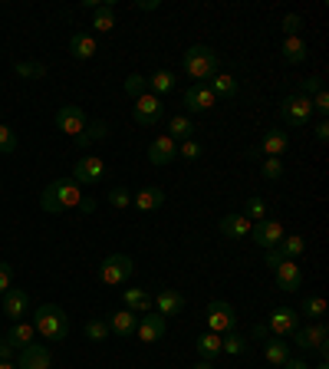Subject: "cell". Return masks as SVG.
Returning <instances> with one entry per match:
<instances>
[{
	"label": "cell",
	"mask_w": 329,
	"mask_h": 369,
	"mask_svg": "<svg viewBox=\"0 0 329 369\" xmlns=\"http://www.w3.org/2000/svg\"><path fill=\"white\" fill-rule=\"evenodd\" d=\"M280 369H310V366H306L303 359H293V356H290V359H286V363H284Z\"/></svg>",
	"instance_id": "cell-54"
},
{
	"label": "cell",
	"mask_w": 329,
	"mask_h": 369,
	"mask_svg": "<svg viewBox=\"0 0 329 369\" xmlns=\"http://www.w3.org/2000/svg\"><path fill=\"white\" fill-rule=\"evenodd\" d=\"M208 89L217 99H234V96H237V79L231 73H214L208 79Z\"/></svg>",
	"instance_id": "cell-28"
},
{
	"label": "cell",
	"mask_w": 329,
	"mask_h": 369,
	"mask_svg": "<svg viewBox=\"0 0 329 369\" xmlns=\"http://www.w3.org/2000/svg\"><path fill=\"white\" fill-rule=\"evenodd\" d=\"M109 333L112 337H132L135 333V326H138V313H132V310H116V313H109Z\"/></svg>",
	"instance_id": "cell-21"
},
{
	"label": "cell",
	"mask_w": 329,
	"mask_h": 369,
	"mask_svg": "<svg viewBox=\"0 0 329 369\" xmlns=\"http://www.w3.org/2000/svg\"><path fill=\"white\" fill-rule=\"evenodd\" d=\"M168 135H171L175 142L195 139V122H191L188 116H171V122H168Z\"/></svg>",
	"instance_id": "cell-35"
},
{
	"label": "cell",
	"mask_w": 329,
	"mask_h": 369,
	"mask_svg": "<svg viewBox=\"0 0 329 369\" xmlns=\"http://www.w3.org/2000/svg\"><path fill=\"white\" fill-rule=\"evenodd\" d=\"M299 317L297 310H290V307H273L267 317V330L273 333V337H293L299 330Z\"/></svg>",
	"instance_id": "cell-9"
},
{
	"label": "cell",
	"mask_w": 329,
	"mask_h": 369,
	"mask_svg": "<svg viewBox=\"0 0 329 369\" xmlns=\"http://www.w3.org/2000/svg\"><path fill=\"white\" fill-rule=\"evenodd\" d=\"M14 152H17V135H14V129L0 122V155H14Z\"/></svg>",
	"instance_id": "cell-45"
},
{
	"label": "cell",
	"mask_w": 329,
	"mask_h": 369,
	"mask_svg": "<svg viewBox=\"0 0 329 369\" xmlns=\"http://www.w3.org/2000/svg\"><path fill=\"white\" fill-rule=\"evenodd\" d=\"M175 79H178V76L171 73V70H158V73H151L145 83H149L151 96H158V99H162V96H168V92L175 89Z\"/></svg>",
	"instance_id": "cell-32"
},
{
	"label": "cell",
	"mask_w": 329,
	"mask_h": 369,
	"mask_svg": "<svg viewBox=\"0 0 329 369\" xmlns=\"http://www.w3.org/2000/svg\"><path fill=\"white\" fill-rule=\"evenodd\" d=\"M92 27H96V33H112L116 30V3H99L92 10Z\"/></svg>",
	"instance_id": "cell-31"
},
{
	"label": "cell",
	"mask_w": 329,
	"mask_h": 369,
	"mask_svg": "<svg viewBox=\"0 0 329 369\" xmlns=\"http://www.w3.org/2000/svg\"><path fill=\"white\" fill-rule=\"evenodd\" d=\"M280 57H284V63H290V66H297V63H306V57H310V43L303 40V37H284V43H280Z\"/></svg>",
	"instance_id": "cell-20"
},
{
	"label": "cell",
	"mask_w": 329,
	"mask_h": 369,
	"mask_svg": "<svg viewBox=\"0 0 329 369\" xmlns=\"http://www.w3.org/2000/svg\"><path fill=\"white\" fill-rule=\"evenodd\" d=\"M297 313L299 317H306V320H323V317H326V300H323L319 294H306Z\"/></svg>",
	"instance_id": "cell-34"
},
{
	"label": "cell",
	"mask_w": 329,
	"mask_h": 369,
	"mask_svg": "<svg viewBox=\"0 0 329 369\" xmlns=\"http://www.w3.org/2000/svg\"><path fill=\"white\" fill-rule=\"evenodd\" d=\"M264 359H267L270 366L280 369L290 359V343H284V337H267L264 340Z\"/></svg>",
	"instance_id": "cell-26"
},
{
	"label": "cell",
	"mask_w": 329,
	"mask_h": 369,
	"mask_svg": "<svg viewBox=\"0 0 329 369\" xmlns=\"http://www.w3.org/2000/svg\"><path fill=\"white\" fill-rule=\"evenodd\" d=\"M280 27H284V33H286V37H297V30L303 27V17H297V14H286V17H284V23H280Z\"/></svg>",
	"instance_id": "cell-49"
},
{
	"label": "cell",
	"mask_w": 329,
	"mask_h": 369,
	"mask_svg": "<svg viewBox=\"0 0 329 369\" xmlns=\"http://www.w3.org/2000/svg\"><path fill=\"white\" fill-rule=\"evenodd\" d=\"M132 119L138 122V126L151 129V126H158V122L164 119V103L158 99V96H151V92H142L132 106Z\"/></svg>",
	"instance_id": "cell-8"
},
{
	"label": "cell",
	"mask_w": 329,
	"mask_h": 369,
	"mask_svg": "<svg viewBox=\"0 0 329 369\" xmlns=\"http://www.w3.org/2000/svg\"><path fill=\"white\" fill-rule=\"evenodd\" d=\"M142 92H149V83H145V76H142V73L125 76V96H132V99H138Z\"/></svg>",
	"instance_id": "cell-44"
},
{
	"label": "cell",
	"mask_w": 329,
	"mask_h": 369,
	"mask_svg": "<svg viewBox=\"0 0 329 369\" xmlns=\"http://www.w3.org/2000/svg\"><path fill=\"white\" fill-rule=\"evenodd\" d=\"M30 323H33V330H36V337H43V340H50V343H63L70 337V317H66L63 307H56V303L36 307Z\"/></svg>",
	"instance_id": "cell-2"
},
{
	"label": "cell",
	"mask_w": 329,
	"mask_h": 369,
	"mask_svg": "<svg viewBox=\"0 0 329 369\" xmlns=\"http://www.w3.org/2000/svg\"><path fill=\"white\" fill-rule=\"evenodd\" d=\"M7 340L14 343V350H23V346H30V343L36 340V330H33L30 320H17V323L10 326V333H7Z\"/></svg>",
	"instance_id": "cell-30"
},
{
	"label": "cell",
	"mask_w": 329,
	"mask_h": 369,
	"mask_svg": "<svg viewBox=\"0 0 329 369\" xmlns=\"http://www.w3.org/2000/svg\"><path fill=\"white\" fill-rule=\"evenodd\" d=\"M155 7H158V0H142L138 3V10H155Z\"/></svg>",
	"instance_id": "cell-56"
},
{
	"label": "cell",
	"mask_w": 329,
	"mask_h": 369,
	"mask_svg": "<svg viewBox=\"0 0 329 369\" xmlns=\"http://www.w3.org/2000/svg\"><path fill=\"white\" fill-rule=\"evenodd\" d=\"M132 337L138 343H158L164 337V317L162 313H145V317H138V326H135Z\"/></svg>",
	"instance_id": "cell-15"
},
{
	"label": "cell",
	"mask_w": 329,
	"mask_h": 369,
	"mask_svg": "<svg viewBox=\"0 0 329 369\" xmlns=\"http://www.w3.org/2000/svg\"><path fill=\"white\" fill-rule=\"evenodd\" d=\"M313 135H316V142H323V146L329 142V122L326 119H319V122L313 126Z\"/></svg>",
	"instance_id": "cell-50"
},
{
	"label": "cell",
	"mask_w": 329,
	"mask_h": 369,
	"mask_svg": "<svg viewBox=\"0 0 329 369\" xmlns=\"http://www.w3.org/2000/svg\"><path fill=\"white\" fill-rule=\"evenodd\" d=\"M293 343H297V350H316V353L326 359L329 356V326L326 320H310V326H299L297 333H293Z\"/></svg>",
	"instance_id": "cell-4"
},
{
	"label": "cell",
	"mask_w": 329,
	"mask_h": 369,
	"mask_svg": "<svg viewBox=\"0 0 329 369\" xmlns=\"http://www.w3.org/2000/svg\"><path fill=\"white\" fill-rule=\"evenodd\" d=\"M184 106H188V112H208L217 106V96L208 89V83H195L184 89Z\"/></svg>",
	"instance_id": "cell-18"
},
{
	"label": "cell",
	"mask_w": 329,
	"mask_h": 369,
	"mask_svg": "<svg viewBox=\"0 0 329 369\" xmlns=\"http://www.w3.org/2000/svg\"><path fill=\"white\" fill-rule=\"evenodd\" d=\"M191 369H217V366H214V363H204V359H201V363H198V366H191Z\"/></svg>",
	"instance_id": "cell-57"
},
{
	"label": "cell",
	"mask_w": 329,
	"mask_h": 369,
	"mask_svg": "<svg viewBox=\"0 0 329 369\" xmlns=\"http://www.w3.org/2000/svg\"><path fill=\"white\" fill-rule=\"evenodd\" d=\"M217 53L211 50V46L204 43H195L184 50V57H181V70L191 76V79H198V83H208L211 76L217 73Z\"/></svg>",
	"instance_id": "cell-3"
},
{
	"label": "cell",
	"mask_w": 329,
	"mask_h": 369,
	"mask_svg": "<svg viewBox=\"0 0 329 369\" xmlns=\"http://www.w3.org/2000/svg\"><path fill=\"white\" fill-rule=\"evenodd\" d=\"M0 310H3V317H10V320H23L27 317V310H30V294L27 290H7V294L0 297Z\"/></svg>",
	"instance_id": "cell-16"
},
{
	"label": "cell",
	"mask_w": 329,
	"mask_h": 369,
	"mask_svg": "<svg viewBox=\"0 0 329 369\" xmlns=\"http://www.w3.org/2000/svg\"><path fill=\"white\" fill-rule=\"evenodd\" d=\"M217 228H221V235H224V237H251L254 221H251V218H244L240 211H234V215H224Z\"/></svg>",
	"instance_id": "cell-22"
},
{
	"label": "cell",
	"mask_w": 329,
	"mask_h": 369,
	"mask_svg": "<svg viewBox=\"0 0 329 369\" xmlns=\"http://www.w3.org/2000/svg\"><path fill=\"white\" fill-rule=\"evenodd\" d=\"M70 53H73V59H92L99 53V40L92 33H73L70 37Z\"/></svg>",
	"instance_id": "cell-23"
},
{
	"label": "cell",
	"mask_w": 329,
	"mask_h": 369,
	"mask_svg": "<svg viewBox=\"0 0 329 369\" xmlns=\"http://www.w3.org/2000/svg\"><path fill=\"white\" fill-rule=\"evenodd\" d=\"M151 303L158 307V313H162V317H178V313L184 310V297H181L178 290H158Z\"/></svg>",
	"instance_id": "cell-24"
},
{
	"label": "cell",
	"mask_w": 329,
	"mask_h": 369,
	"mask_svg": "<svg viewBox=\"0 0 329 369\" xmlns=\"http://www.w3.org/2000/svg\"><path fill=\"white\" fill-rule=\"evenodd\" d=\"M195 350H198V356H201L204 363H214V359L221 356V337H217V333H208V330H204V333L198 337Z\"/></svg>",
	"instance_id": "cell-29"
},
{
	"label": "cell",
	"mask_w": 329,
	"mask_h": 369,
	"mask_svg": "<svg viewBox=\"0 0 329 369\" xmlns=\"http://www.w3.org/2000/svg\"><path fill=\"white\" fill-rule=\"evenodd\" d=\"M17 369H53V353L46 346H40V343H30V346L20 350Z\"/></svg>",
	"instance_id": "cell-17"
},
{
	"label": "cell",
	"mask_w": 329,
	"mask_h": 369,
	"mask_svg": "<svg viewBox=\"0 0 329 369\" xmlns=\"http://www.w3.org/2000/svg\"><path fill=\"white\" fill-rule=\"evenodd\" d=\"M83 333H86V337H89L92 343H103L105 337H112V333H109V323H105V320H86V323H83Z\"/></svg>",
	"instance_id": "cell-41"
},
{
	"label": "cell",
	"mask_w": 329,
	"mask_h": 369,
	"mask_svg": "<svg viewBox=\"0 0 329 369\" xmlns=\"http://www.w3.org/2000/svg\"><path fill=\"white\" fill-rule=\"evenodd\" d=\"M310 106H313V112H316L319 119H326V116H329V92H326V89L313 92V96H310Z\"/></svg>",
	"instance_id": "cell-46"
},
{
	"label": "cell",
	"mask_w": 329,
	"mask_h": 369,
	"mask_svg": "<svg viewBox=\"0 0 329 369\" xmlns=\"http://www.w3.org/2000/svg\"><path fill=\"white\" fill-rule=\"evenodd\" d=\"M313 369H329V363H326V359H323V363H319V366H313Z\"/></svg>",
	"instance_id": "cell-59"
},
{
	"label": "cell",
	"mask_w": 329,
	"mask_h": 369,
	"mask_svg": "<svg viewBox=\"0 0 329 369\" xmlns=\"http://www.w3.org/2000/svg\"><path fill=\"white\" fill-rule=\"evenodd\" d=\"M105 135H109V126L96 119V122H86V129L76 135V146H79V148H89L92 142H103Z\"/></svg>",
	"instance_id": "cell-33"
},
{
	"label": "cell",
	"mask_w": 329,
	"mask_h": 369,
	"mask_svg": "<svg viewBox=\"0 0 329 369\" xmlns=\"http://www.w3.org/2000/svg\"><path fill=\"white\" fill-rule=\"evenodd\" d=\"M267 337H270L267 323H257V326H254V340H267Z\"/></svg>",
	"instance_id": "cell-55"
},
{
	"label": "cell",
	"mask_w": 329,
	"mask_h": 369,
	"mask_svg": "<svg viewBox=\"0 0 329 369\" xmlns=\"http://www.w3.org/2000/svg\"><path fill=\"white\" fill-rule=\"evenodd\" d=\"M105 201L116 208V211H125V208H132V192H129V188H122V185H116V188H109V192H105Z\"/></svg>",
	"instance_id": "cell-38"
},
{
	"label": "cell",
	"mask_w": 329,
	"mask_h": 369,
	"mask_svg": "<svg viewBox=\"0 0 329 369\" xmlns=\"http://www.w3.org/2000/svg\"><path fill=\"white\" fill-rule=\"evenodd\" d=\"M132 257L129 254H109L103 264H99V281L105 283V287H122V283L132 277Z\"/></svg>",
	"instance_id": "cell-6"
},
{
	"label": "cell",
	"mask_w": 329,
	"mask_h": 369,
	"mask_svg": "<svg viewBox=\"0 0 329 369\" xmlns=\"http://www.w3.org/2000/svg\"><path fill=\"white\" fill-rule=\"evenodd\" d=\"M103 178H105V162L99 155H83V159H76L73 181H79V185H96V181H103Z\"/></svg>",
	"instance_id": "cell-10"
},
{
	"label": "cell",
	"mask_w": 329,
	"mask_h": 369,
	"mask_svg": "<svg viewBox=\"0 0 329 369\" xmlns=\"http://www.w3.org/2000/svg\"><path fill=\"white\" fill-rule=\"evenodd\" d=\"M14 343L7 340V337H3V340H0V359H7V363H14Z\"/></svg>",
	"instance_id": "cell-52"
},
{
	"label": "cell",
	"mask_w": 329,
	"mask_h": 369,
	"mask_svg": "<svg viewBox=\"0 0 329 369\" xmlns=\"http://www.w3.org/2000/svg\"><path fill=\"white\" fill-rule=\"evenodd\" d=\"M251 237L257 241V248H264V251H270V248H280V241H284V221L264 218L260 224H254Z\"/></svg>",
	"instance_id": "cell-14"
},
{
	"label": "cell",
	"mask_w": 329,
	"mask_h": 369,
	"mask_svg": "<svg viewBox=\"0 0 329 369\" xmlns=\"http://www.w3.org/2000/svg\"><path fill=\"white\" fill-rule=\"evenodd\" d=\"M273 277H277V287L286 290V294L303 290V270H299V264L297 261H290V257H284L280 264L273 267Z\"/></svg>",
	"instance_id": "cell-12"
},
{
	"label": "cell",
	"mask_w": 329,
	"mask_h": 369,
	"mask_svg": "<svg viewBox=\"0 0 329 369\" xmlns=\"http://www.w3.org/2000/svg\"><path fill=\"white\" fill-rule=\"evenodd\" d=\"M204 155V146L198 142V139H184V142H178V159H184V162H198Z\"/></svg>",
	"instance_id": "cell-40"
},
{
	"label": "cell",
	"mask_w": 329,
	"mask_h": 369,
	"mask_svg": "<svg viewBox=\"0 0 329 369\" xmlns=\"http://www.w3.org/2000/svg\"><path fill=\"white\" fill-rule=\"evenodd\" d=\"M204 323H208V333H217V337H224L234 330L237 323V313L234 307L227 303V300H211L208 310H204Z\"/></svg>",
	"instance_id": "cell-7"
},
{
	"label": "cell",
	"mask_w": 329,
	"mask_h": 369,
	"mask_svg": "<svg viewBox=\"0 0 329 369\" xmlns=\"http://www.w3.org/2000/svg\"><path fill=\"white\" fill-rule=\"evenodd\" d=\"M303 251H306V241H303V235H284V241H280V254H284V257L297 261Z\"/></svg>",
	"instance_id": "cell-37"
},
{
	"label": "cell",
	"mask_w": 329,
	"mask_h": 369,
	"mask_svg": "<svg viewBox=\"0 0 329 369\" xmlns=\"http://www.w3.org/2000/svg\"><path fill=\"white\" fill-rule=\"evenodd\" d=\"M280 261H284V254H280V248H270V251H264V264H267L270 270H273V267L280 264Z\"/></svg>",
	"instance_id": "cell-51"
},
{
	"label": "cell",
	"mask_w": 329,
	"mask_h": 369,
	"mask_svg": "<svg viewBox=\"0 0 329 369\" xmlns=\"http://www.w3.org/2000/svg\"><path fill=\"white\" fill-rule=\"evenodd\" d=\"M277 116L284 119L286 126H293V129H303V126H310V119H313V106H310V96H284V103L277 106Z\"/></svg>",
	"instance_id": "cell-5"
},
{
	"label": "cell",
	"mask_w": 329,
	"mask_h": 369,
	"mask_svg": "<svg viewBox=\"0 0 329 369\" xmlns=\"http://www.w3.org/2000/svg\"><path fill=\"white\" fill-rule=\"evenodd\" d=\"M240 215H244V218H251L254 224H260L264 218H267V201L254 195V198H247V205H244V211H240Z\"/></svg>",
	"instance_id": "cell-39"
},
{
	"label": "cell",
	"mask_w": 329,
	"mask_h": 369,
	"mask_svg": "<svg viewBox=\"0 0 329 369\" xmlns=\"http://www.w3.org/2000/svg\"><path fill=\"white\" fill-rule=\"evenodd\" d=\"M0 119H3V109H0Z\"/></svg>",
	"instance_id": "cell-60"
},
{
	"label": "cell",
	"mask_w": 329,
	"mask_h": 369,
	"mask_svg": "<svg viewBox=\"0 0 329 369\" xmlns=\"http://www.w3.org/2000/svg\"><path fill=\"white\" fill-rule=\"evenodd\" d=\"M79 211H83V215H92V211H96V198H83V201H79Z\"/></svg>",
	"instance_id": "cell-53"
},
{
	"label": "cell",
	"mask_w": 329,
	"mask_h": 369,
	"mask_svg": "<svg viewBox=\"0 0 329 369\" xmlns=\"http://www.w3.org/2000/svg\"><path fill=\"white\" fill-rule=\"evenodd\" d=\"M286 148H290V135L284 129H267L264 139H260V146L251 148V155H264V159H280Z\"/></svg>",
	"instance_id": "cell-13"
},
{
	"label": "cell",
	"mask_w": 329,
	"mask_h": 369,
	"mask_svg": "<svg viewBox=\"0 0 329 369\" xmlns=\"http://www.w3.org/2000/svg\"><path fill=\"white\" fill-rule=\"evenodd\" d=\"M260 175L267 181H280L284 178V159H264L260 162Z\"/></svg>",
	"instance_id": "cell-43"
},
{
	"label": "cell",
	"mask_w": 329,
	"mask_h": 369,
	"mask_svg": "<svg viewBox=\"0 0 329 369\" xmlns=\"http://www.w3.org/2000/svg\"><path fill=\"white\" fill-rule=\"evenodd\" d=\"M79 201H83V192H79V181H73V178H56V181L46 185V192L40 195V205H43L46 215L76 211Z\"/></svg>",
	"instance_id": "cell-1"
},
{
	"label": "cell",
	"mask_w": 329,
	"mask_h": 369,
	"mask_svg": "<svg viewBox=\"0 0 329 369\" xmlns=\"http://www.w3.org/2000/svg\"><path fill=\"white\" fill-rule=\"evenodd\" d=\"M299 89H303L299 96H313V92H319V89H323V76H306V79L299 83Z\"/></svg>",
	"instance_id": "cell-47"
},
{
	"label": "cell",
	"mask_w": 329,
	"mask_h": 369,
	"mask_svg": "<svg viewBox=\"0 0 329 369\" xmlns=\"http://www.w3.org/2000/svg\"><path fill=\"white\" fill-rule=\"evenodd\" d=\"M0 369H17V363H7V359H0Z\"/></svg>",
	"instance_id": "cell-58"
},
{
	"label": "cell",
	"mask_w": 329,
	"mask_h": 369,
	"mask_svg": "<svg viewBox=\"0 0 329 369\" xmlns=\"http://www.w3.org/2000/svg\"><path fill=\"white\" fill-rule=\"evenodd\" d=\"M56 129L76 139V135L86 129V112H83L79 106H63L60 112H56Z\"/></svg>",
	"instance_id": "cell-19"
},
{
	"label": "cell",
	"mask_w": 329,
	"mask_h": 369,
	"mask_svg": "<svg viewBox=\"0 0 329 369\" xmlns=\"http://www.w3.org/2000/svg\"><path fill=\"white\" fill-rule=\"evenodd\" d=\"M122 303H125V310H132V313H151V294L142 290V287L122 290Z\"/></svg>",
	"instance_id": "cell-27"
},
{
	"label": "cell",
	"mask_w": 329,
	"mask_h": 369,
	"mask_svg": "<svg viewBox=\"0 0 329 369\" xmlns=\"http://www.w3.org/2000/svg\"><path fill=\"white\" fill-rule=\"evenodd\" d=\"M10 283H14V267H10V264H3V261H0V297H3L7 290H10Z\"/></svg>",
	"instance_id": "cell-48"
},
{
	"label": "cell",
	"mask_w": 329,
	"mask_h": 369,
	"mask_svg": "<svg viewBox=\"0 0 329 369\" xmlns=\"http://www.w3.org/2000/svg\"><path fill=\"white\" fill-rule=\"evenodd\" d=\"M175 159H178V142H175L168 132L155 135L151 146H149V162L158 165V168H164V165H171Z\"/></svg>",
	"instance_id": "cell-11"
},
{
	"label": "cell",
	"mask_w": 329,
	"mask_h": 369,
	"mask_svg": "<svg viewBox=\"0 0 329 369\" xmlns=\"http://www.w3.org/2000/svg\"><path fill=\"white\" fill-rule=\"evenodd\" d=\"M164 205V192L162 188H138V192L132 195V208L135 211H158V208Z\"/></svg>",
	"instance_id": "cell-25"
},
{
	"label": "cell",
	"mask_w": 329,
	"mask_h": 369,
	"mask_svg": "<svg viewBox=\"0 0 329 369\" xmlns=\"http://www.w3.org/2000/svg\"><path fill=\"white\" fill-rule=\"evenodd\" d=\"M14 73L20 79H40V76H46V66L43 63H14Z\"/></svg>",
	"instance_id": "cell-42"
},
{
	"label": "cell",
	"mask_w": 329,
	"mask_h": 369,
	"mask_svg": "<svg viewBox=\"0 0 329 369\" xmlns=\"http://www.w3.org/2000/svg\"><path fill=\"white\" fill-rule=\"evenodd\" d=\"M251 350V343H247V337H240V333H224L221 337V353H227V356H240V353H247Z\"/></svg>",
	"instance_id": "cell-36"
}]
</instances>
